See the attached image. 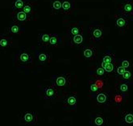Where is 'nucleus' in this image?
<instances>
[{
	"label": "nucleus",
	"mask_w": 133,
	"mask_h": 126,
	"mask_svg": "<svg viewBox=\"0 0 133 126\" xmlns=\"http://www.w3.org/2000/svg\"><path fill=\"white\" fill-rule=\"evenodd\" d=\"M64 108L65 109L74 110L77 108V95L76 93H66L62 97Z\"/></svg>",
	"instance_id": "obj_1"
},
{
	"label": "nucleus",
	"mask_w": 133,
	"mask_h": 126,
	"mask_svg": "<svg viewBox=\"0 0 133 126\" xmlns=\"http://www.w3.org/2000/svg\"><path fill=\"white\" fill-rule=\"evenodd\" d=\"M21 121L28 125H36L38 121V116L35 111H26L23 112L21 116Z\"/></svg>",
	"instance_id": "obj_2"
},
{
	"label": "nucleus",
	"mask_w": 133,
	"mask_h": 126,
	"mask_svg": "<svg viewBox=\"0 0 133 126\" xmlns=\"http://www.w3.org/2000/svg\"><path fill=\"white\" fill-rule=\"evenodd\" d=\"M43 96L48 100H56L58 97V89L53 84L46 86L43 91Z\"/></svg>",
	"instance_id": "obj_3"
},
{
	"label": "nucleus",
	"mask_w": 133,
	"mask_h": 126,
	"mask_svg": "<svg viewBox=\"0 0 133 126\" xmlns=\"http://www.w3.org/2000/svg\"><path fill=\"white\" fill-rule=\"evenodd\" d=\"M103 28L100 25H95L92 26L90 29V36L93 41H98L103 37Z\"/></svg>",
	"instance_id": "obj_4"
},
{
	"label": "nucleus",
	"mask_w": 133,
	"mask_h": 126,
	"mask_svg": "<svg viewBox=\"0 0 133 126\" xmlns=\"http://www.w3.org/2000/svg\"><path fill=\"white\" fill-rule=\"evenodd\" d=\"M115 26L119 29H126L129 26L128 16L123 14L117 15L115 18Z\"/></svg>",
	"instance_id": "obj_5"
},
{
	"label": "nucleus",
	"mask_w": 133,
	"mask_h": 126,
	"mask_svg": "<svg viewBox=\"0 0 133 126\" xmlns=\"http://www.w3.org/2000/svg\"><path fill=\"white\" fill-rule=\"evenodd\" d=\"M53 85L58 88H63L65 86H69V77L62 74V75H58L56 76L53 78Z\"/></svg>",
	"instance_id": "obj_6"
},
{
	"label": "nucleus",
	"mask_w": 133,
	"mask_h": 126,
	"mask_svg": "<svg viewBox=\"0 0 133 126\" xmlns=\"http://www.w3.org/2000/svg\"><path fill=\"white\" fill-rule=\"evenodd\" d=\"M120 10L123 15H133V2L131 1H125L122 3Z\"/></svg>",
	"instance_id": "obj_7"
},
{
	"label": "nucleus",
	"mask_w": 133,
	"mask_h": 126,
	"mask_svg": "<svg viewBox=\"0 0 133 126\" xmlns=\"http://www.w3.org/2000/svg\"><path fill=\"white\" fill-rule=\"evenodd\" d=\"M84 57L87 59L93 60L95 58V49L94 47H90V48L85 49L83 52Z\"/></svg>",
	"instance_id": "obj_8"
},
{
	"label": "nucleus",
	"mask_w": 133,
	"mask_h": 126,
	"mask_svg": "<svg viewBox=\"0 0 133 126\" xmlns=\"http://www.w3.org/2000/svg\"><path fill=\"white\" fill-rule=\"evenodd\" d=\"M103 61L107 63H115V55L113 53H107L103 58Z\"/></svg>",
	"instance_id": "obj_9"
},
{
	"label": "nucleus",
	"mask_w": 133,
	"mask_h": 126,
	"mask_svg": "<svg viewBox=\"0 0 133 126\" xmlns=\"http://www.w3.org/2000/svg\"><path fill=\"white\" fill-rule=\"evenodd\" d=\"M101 66L105 70L106 72H112L115 68V66L113 63H107L104 61L102 62Z\"/></svg>",
	"instance_id": "obj_10"
},
{
	"label": "nucleus",
	"mask_w": 133,
	"mask_h": 126,
	"mask_svg": "<svg viewBox=\"0 0 133 126\" xmlns=\"http://www.w3.org/2000/svg\"><path fill=\"white\" fill-rule=\"evenodd\" d=\"M30 56L26 53H23L20 55V57H19V60L22 63H23V64H27V63H28L30 61Z\"/></svg>",
	"instance_id": "obj_11"
},
{
	"label": "nucleus",
	"mask_w": 133,
	"mask_h": 126,
	"mask_svg": "<svg viewBox=\"0 0 133 126\" xmlns=\"http://www.w3.org/2000/svg\"><path fill=\"white\" fill-rule=\"evenodd\" d=\"M74 42L76 44V45H81L83 41V37L82 35L78 34V35H76V36H74V39H73Z\"/></svg>",
	"instance_id": "obj_12"
},
{
	"label": "nucleus",
	"mask_w": 133,
	"mask_h": 126,
	"mask_svg": "<svg viewBox=\"0 0 133 126\" xmlns=\"http://www.w3.org/2000/svg\"><path fill=\"white\" fill-rule=\"evenodd\" d=\"M107 100V96L105 94H103V93H100L97 96V101L100 104H103L105 103Z\"/></svg>",
	"instance_id": "obj_13"
},
{
	"label": "nucleus",
	"mask_w": 133,
	"mask_h": 126,
	"mask_svg": "<svg viewBox=\"0 0 133 126\" xmlns=\"http://www.w3.org/2000/svg\"><path fill=\"white\" fill-rule=\"evenodd\" d=\"M61 1H59V0H57V1H55L52 4V9L53 11H59L61 8Z\"/></svg>",
	"instance_id": "obj_14"
},
{
	"label": "nucleus",
	"mask_w": 133,
	"mask_h": 126,
	"mask_svg": "<svg viewBox=\"0 0 133 126\" xmlns=\"http://www.w3.org/2000/svg\"><path fill=\"white\" fill-rule=\"evenodd\" d=\"M16 18H17L18 20L23 21V20H25L27 19V14L24 11H19L16 15Z\"/></svg>",
	"instance_id": "obj_15"
},
{
	"label": "nucleus",
	"mask_w": 133,
	"mask_h": 126,
	"mask_svg": "<svg viewBox=\"0 0 133 126\" xmlns=\"http://www.w3.org/2000/svg\"><path fill=\"white\" fill-rule=\"evenodd\" d=\"M61 8L63 9L65 11H68L70 10V8H71V5H70V3L68 2V1H65L63 3H62L61 5Z\"/></svg>",
	"instance_id": "obj_16"
},
{
	"label": "nucleus",
	"mask_w": 133,
	"mask_h": 126,
	"mask_svg": "<svg viewBox=\"0 0 133 126\" xmlns=\"http://www.w3.org/2000/svg\"><path fill=\"white\" fill-rule=\"evenodd\" d=\"M23 5H24V3H23V0H15V8H22V7H23Z\"/></svg>",
	"instance_id": "obj_17"
},
{
	"label": "nucleus",
	"mask_w": 133,
	"mask_h": 126,
	"mask_svg": "<svg viewBox=\"0 0 133 126\" xmlns=\"http://www.w3.org/2000/svg\"><path fill=\"white\" fill-rule=\"evenodd\" d=\"M49 45H52V46L57 45V36L55 35L51 36V38L49 39Z\"/></svg>",
	"instance_id": "obj_18"
},
{
	"label": "nucleus",
	"mask_w": 133,
	"mask_h": 126,
	"mask_svg": "<svg viewBox=\"0 0 133 126\" xmlns=\"http://www.w3.org/2000/svg\"><path fill=\"white\" fill-rule=\"evenodd\" d=\"M81 33V28H78V27H74L71 28V34L73 36H76V35H78Z\"/></svg>",
	"instance_id": "obj_19"
},
{
	"label": "nucleus",
	"mask_w": 133,
	"mask_h": 126,
	"mask_svg": "<svg viewBox=\"0 0 133 126\" xmlns=\"http://www.w3.org/2000/svg\"><path fill=\"white\" fill-rule=\"evenodd\" d=\"M96 74L98 76H104L105 74H106V71H105V70L101 66V67H98L96 70Z\"/></svg>",
	"instance_id": "obj_20"
},
{
	"label": "nucleus",
	"mask_w": 133,
	"mask_h": 126,
	"mask_svg": "<svg viewBox=\"0 0 133 126\" xmlns=\"http://www.w3.org/2000/svg\"><path fill=\"white\" fill-rule=\"evenodd\" d=\"M103 124V120L102 117H96L95 119V124L97 125V126H101L102 124Z\"/></svg>",
	"instance_id": "obj_21"
},
{
	"label": "nucleus",
	"mask_w": 133,
	"mask_h": 126,
	"mask_svg": "<svg viewBox=\"0 0 133 126\" xmlns=\"http://www.w3.org/2000/svg\"><path fill=\"white\" fill-rule=\"evenodd\" d=\"M38 58H39V60H40L41 62L43 63V62H45L47 61V59H48V56H47V55L44 54V53H41V54L39 55Z\"/></svg>",
	"instance_id": "obj_22"
},
{
	"label": "nucleus",
	"mask_w": 133,
	"mask_h": 126,
	"mask_svg": "<svg viewBox=\"0 0 133 126\" xmlns=\"http://www.w3.org/2000/svg\"><path fill=\"white\" fill-rule=\"evenodd\" d=\"M125 71H126V69H125L124 67H123L122 66H119L118 68H117V71L116 72L119 75H123Z\"/></svg>",
	"instance_id": "obj_23"
},
{
	"label": "nucleus",
	"mask_w": 133,
	"mask_h": 126,
	"mask_svg": "<svg viewBox=\"0 0 133 126\" xmlns=\"http://www.w3.org/2000/svg\"><path fill=\"white\" fill-rule=\"evenodd\" d=\"M23 8V11H24L26 14L30 13L31 11H32V7H31L29 5H23V7H22Z\"/></svg>",
	"instance_id": "obj_24"
},
{
	"label": "nucleus",
	"mask_w": 133,
	"mask_h": 126,
	"mask_svg": "<svg viewBox=\"0 0 133 126\" xmlns=\"http://www.w3.org/2000/svg\"><path fill=\"white\" fill-rule=\"evenodd\" d=\"M49 39H50V36L48 35V34H44L41 37V40L44 43H47V42H49Z\"/></svg>",
	"instance_id": "obj_25"
},
{
	"label": "nucleus",
	"mask_w": 133,
	"mask_h": 126,
	"mask_svg": "<svg viewBox=\"0 0 133 126\" xmlns=\"http://www.w3.org/2000/svg\"><path fill=\"white\" fill-rule=\"evenodd\" d=\"M122 76L123 77L124 79H128V78H130L131 76V71H129V70H126Z\"/></svg>",
	"instance_id": "obj_26"
},
{
	"label": "nucleus",
	"mask_w": 133,
	"mask_h": 126,
	"mask_svg": "<svg viewBox=\"0 0 133 126\" xmlns=\"http://www.w3.org/2000/svg\"><path fill=\"white\" fill-rule=\"evenodd\" d=\"M121 66H122L123 67H124L125 69H127V68H128V67L130 66V63H129V61H128L124 60V61H122Z\"/></svg>",
	"instance_id": "obj_27"
},
{
	"label": "nucleus",
	"mask_w": 133,
	"mask_h": 126,
	"mask_svg": "<svg viewBox=\"0 0 133 126\" xmlns=\"http://www.w3.org/2000/svg\"><path fill=\"white\" fill-rule=\"evenodd\" d=\"M90 91H91L92 92H96V91L98 90V87L97 85H96L95 83H94V84H91V85H90Z\"/></svg>",
	"instance_id": "obj_28"
},
{
	"label": "nucleus",
	"mask_w": 133,
	"mask_h": 126,
	"mask_svg": "<svg viewBox=\"0 0 133 126\" xmlns=\"http://www.w3.org/2000/svg\"><path fill=\"white\" fill-rule=\"evenodd\" d=\"M11 32H12L13 33H19V26H17V25H14V26L11 27Z\"/></svg>",
	"instance_id": "obj_29"
},
{
	"label": "nucleus",
	"mask_w": 133,
	"mask_h": 126,
	"mask_svg": "<svg viewBox=\"0 0 133 126\" xmlns=\"http://www.w3.org/2000/svg\"><path fill=\"white\" fill-rule=\"evenodd\" d=\"M8 45V42H7V40L6 39H2L1 41H0V45L2 47H6Z\"/></svg>",
	"instance_id": "obj_30"
},
{
	"label": "nucleus",
	"mask_w": 133,
	"mask_h": 126,
	"mask_svg": "<svg viewBox=\"0 0 133 126\" xmlns=\"http://www.w3.org/2000/svg\"><path fill=\"white\" fill-rule=\"evenodd\" d=\"M126 121L128 123H132L133 122V116L132 115H128L126 116Z\"/></svg>",
	"instance_id": "obj_31"
},
{
	"label": "nucleus",
	"mask_w": 133,
	"mask_h": 126,
	"mask_svg": "<svg viewBox=\"0 0 133 126\" xmlns=\"http://www.w3.org/2000/svg\"><path fill=\"white\" fill-rule=\"evenodd\" d=\"M120 90L122 91H127V90H128V86H127V84H123V85H121Z\"/></svg>",
	"instance_id": "obj_32"
},
{
	"label": "nucleus",
	"mask_w": 133,
	"mask_h": 126,
	"mask_svg": "<svg viewBox=\"0 0 133 126\" xmlns=\"http://www.w3.org/2000/svg\"><path fill=\"white\" fill-rule=\"evenodd\" d=\"M116 98H117V99H116V100H117V101H119V98H121V97H119V96H117Z\"/></svg>",
	"instance_id": "obj_33"
}]
</instances>
